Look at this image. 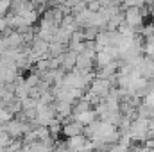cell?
I'll return each instance as SVG.
<instances>
[{
    "instance_id": "6da1fadb",
    "label": "cell",
    "mask_w": 154,
    "mask_h": 152,
    "mask_svg": "<svg viewBox=\"0 0 154 152\" xmlns=\"http://www.w3.org/2000/svg\"><path fill=\"white\" fill-rule=\"evenodd\" d=\"M124 23H127V25H131V27L142 25V23H143V14H142L140 7H125Z\"/></svg>"
},
{
    "instance_id": "5b68a950",
    "label": "cell",
    "mask_w": 154,
    "mask_h": 152,
    "mask_svg": "<svg viewBox=\"0 0 154 152\" xmlns=\"http://www.w3.org/2000/svg\"><path fill=\"white\" fill-rule=\"evenodd\" d=\"M72 118H75L77 122H81L82 125H88V123H91L95 118H97V113H95V109H84V111H81V113L77 114H72Z\"/></svg>"
},
{
    "instance_id": "30bf717a",
    "label": "cell",
    "mask_w": 154,
    "mask_h": 152,
    "mask_svg": "<svg viewBox=\"0 0 154 152\" xmlns=\"http://www.w3.org/2000/svg\"><path fill=\"white\" fill-rule=\"evenodd\" d=\"M102 5H111V4H118L120 0H99Z\"/></svg>"
},
{
    "instance_id": "7a4b0ae2",
    "label": "cell",
    "mask_w": 154,
    "mask_h": 152,
    "mask_svg": "<svg viewBox=\"0 0 154 152\" xmlns=\"http://www.w3.org/2000/svg\"><path fill=\"white\" fill-rule=\"evenodd\" d=\"M66 147H68V149H72V150L91 149V141H88V136H84V134L81 132V134H75V136H70V138H68Z\"/></svg>"
},
{
    "instance_id": "9c48e42d",
    "label": "cell",
    "mask_w": 154,
    "mask_h": 152,
    "mask_svg": "<svg viewBox=\"0 0 154 152\" xmlns=\"http://www.w3.org/2000/svg\"><path fill=\"white\" fill-rule=\"evenodd\" d=\"M5 27H7V20H5L4 16H0V32L5 31Z\"/></svg>"
},
{
    "instance_id": "ba28073f",
    "label": "cell",
    "mask_w": 154,
    "mask_h": 152,
    "mask_svg": "<svg viewBox=\"0 0 154 152\" xmlns=\"http://www.w3.org/2000/svg\"><path fill=\"white\" fill-rule=\"evenodd\" d=\"M11 118H13V113H11L7 108H5V109H4V108H0V123H7Z\"/></svg>"
},
{
    "instance_id": "8fae6325",
    "label": "cell",
    "mask_w": 154,
    "mask_h": 152,
    "mask_svg": "<svg viewBox=\"0 0 154 152\" xmlns=\"http://www.w3.org/2000/svg\"><path fill=\"white\" fill-rule=\"evenodd\" d=\"M0 108H2V100H0Z\"/></svg>"
},
{
    "instance_id": "8992f818",
    "label": "cell",
    "mask_w": 154,
    "mask_h": 152,
    "mask_svg": "<svg viewBox=\"0 0 154 152\" xmlns=\"http://www.w3.org/2000/svg\"><path fill=\"white\" fill-rule=\"evenodd\" d=\"M66 50V45L59 43V41H50L48 43V54L50 56H61Z\"/></svg>"
},
{
    "instance_id": "277c9868",
    "label": "cell",
    "mask_w": 154,
    "mask_h": 152,
    "mask_svg": "<svg viewBox=\"0 0 154 152\" xmlns=\"http://www.w3.org/2000/svg\"><path fill=\"white\" fill-rule=\"evenodd\" d=\"M54 111H56V116H59V118H70L72 116V104L66 100H57V104L54 106Z\"/></svg>"
},
{
    "instance_id": "3957f363",
    "label": "cell",
    "mask_w": 154,
    "mask_h": 152,
    "mask_svg": "<svg viewBox=\"0 0 154 152\" xmlns=\"http://www.w3.org/2000/svg\"><path fill=\"white\" fill-rule=\"evenodd\" d=\"M82 129H84V125L74 118V122H68V123H65V125L61 127V134H65L66 138H70V136L81 134V132H82Z\"/></svg>"
},
{
    "instance_id": "52a82bcc",
    "label": "cell",
    "mask_w": 154,
    "mask_h": 152,
    "mask_svg": "<svg viewBox=\"0 0 154 152\" xmlns=\"http://www.w3.org/2000/svg\"><path fill=\"white\" fill-rule=\"evenodd\" d=\"M143 104H145L147 108L154 109V90L152 91H147V93L143 95Z\"/></svg>"
}]
</instances>
